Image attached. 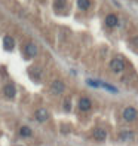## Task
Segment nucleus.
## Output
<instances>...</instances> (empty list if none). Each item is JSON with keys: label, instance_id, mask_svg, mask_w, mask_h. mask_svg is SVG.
Wrapping results in <instances>:
<instances>
[{"label": "nucleus", "instance_id": "nucleus-2", "mask_svg": "<svg viewBox=\"0 0 138 146\" xmlns=\"http://www.w3.org/2000/svg\"><path fill=\"white\" fill-rule=\"evenodd\" d=\"M2 92H3V96H5V97L14 98V97L16 96V87H15L14 84H6V85H3Z\"/></svg>", "mask_w": 138, "mask_h": 146}, {"label": "nucleus", "instance_id": "nucleus-6", "mask_svg": "<svg viewBox=\"0 0 138 146\" xmlns=\"http://www.w3.org/2000/svg\"><path fill=\"white\" fill-rule=\"evenodd\" d=\"M92 137L98 142H104L107 139V131L104 128H101V127H98V128H95L94 131H92Z\"/></svg>", "mask_w": 138, "mask_h": 146}, {"label": "nucleus", "instance_id": "nucleus-14", "mask_svg": "<svg viewBox=\"0 0 138 146\" xmlns=\"http://www.w3.org/2000/svg\"><path fill=\"white\" fill-rule=\"evenodd\" d=\"M100 87H103V88L108 90L110 92H113V94H116V92H119L116 87H113V85H110V84H106V82H100Z\"/></svg>", "mask_w": 138, "mask_h": 146}, {"label": "nucleus", "instance_id": "nucleus-19", "mask_svg": "<svg viewBox=\"0 0 138 146\" xmlns=\"http://www.w3.org/2000/svg\"><path fill=\"white\" fill-rule=\"evenodd\" d=\"M15 146H22V145H15Z\"/></svg>", "mask_w": 138, "mask_h": 146}, {"label": "nucleus", "instance_id": "nucleus-11", "mask_svg": "<svg viewBox=\"0 0 138 146\" xmlns=\"http://www.w3.org/2000/svg\"><path fill=\"white\" fill-rule=\"evenodd\" d=\"M119 139L123 142H129V140H134V133L132 131H122L119 134Z\"/></svg>", "mask_w": 138, "mask_h": 146}, {"label": "nucleus", "instance_id": "nucleus-13", "mask_svg": "<svg viewBox=\"0 0 138 146\" xmlns=\"http://www.w3.org/2000/svg\"><path fill=\"white\" fill-rule=\"evenodd\" d=\"M33 134V131L30 127H27V125H22L21 128H19V136H22V137H30Z\"/></svg>", "mask_w": 138, "mask_h": 146}, {"label": "nucleus", "instance_id": "nucleus-7", "mask_svg": "<svg viewBox=\"0 0 138 146\" xmlns=\"http://www.w3.org/2000/svg\"><path fill=\"white\" fill-rule=\"evenodd\" d=\"M34 116H36V121L37 122H45V121H48V119H49V112L46 110L45 108H40V109L36 110Z\"/></svg>", "mask_w": 138, "mask_h": 146}, {"label": "nucleus", "instance_id": "nucleus-5", "mask_svg": "<svg viewBox=\"0 0 138 146\" xmlns=\"http://www.w3.org/2000/svg\"><path fill=\"white\" fill-rule=\"evenodd\" d=\"M24 54H25L27 58H34L39 54V49H37V46L34 43H27L25 48H24Z\"/></svg>", "mask_w": 138, "mask_h": 146}, {"label": "nucleus", "instance_id": "nucleus-17", "mask_svg": "<svg viewBox=\"0 0 138 146\" xmlns=\"http://www.w3.org/2000/svg\"><path fill=\"white\" fill-rule=\"evenodd\" d=\"M64 109L67 110V112H68V110L71 109V103H70V98H67V100L64 102Z\"/></svg>", "mask_w": 138, "mask_h": 146}, {"label": "nucleus", "instance_id": "nucleus-18", "mask_svg": "<svg viewBox=\"0 0 138 146\" xmlns=\"http://www.w3.org/2000/svg\"><path fill=\"white\" fill-rule=\"evenodd\" d=\"M131 43H132L134 46H137V48H138V35H137V36H134L132 39H131Z\"/></svg>", "mask_w": 138, "mask_h": 146}, {"label": "nucleus", "instance_id": "nucleus-4", "mask_svg": "<svg viewBox=\"0 0 138 146\" xmlns=\"http://www.w3.org/2000/svg\"><path fill=\"white\" fill-rule=\"evenodd\" d=\"M137 115H138V112H137L135 108H132V106H129V108H126L123 110V119L128 121V122H132L134 119L137 118Z\"/></svg>", "mask_w": 138, "mask_h": 146}, {"label": "nucleus", "instance_id": "nucleus-10", "mask_svg": "<svg viewBox=\"0 0 138 146\" xmlns=\"http://www.w3.org/2000/svg\"><path fill=\"white\" fill-rule=\"evenodd\" d=\"M117 24H119V18H117V15L108 14V15L106 17V25H107V27L113 29V27H116Z\"/></svg>", "mask_w": 138, "mask_h": 146}, {"label": "nucleus", "instance_id": "nucleus-8", "mask_svg": "<svg viewBox=\"0 0 138 146\" xmlns=\"http://www.w3.org/2000/svg\"><path fill=\"white\" fill-rule=\"evenodd\" d=\"M91 108H92L91 98H88V97H82L80 100H79V109H80L82 112H88Z\"/></svg>", "mask_w": 138, "mask_h": 146}, {"label": "nucleus", "instance_id": "nucleus-15", "mask_svg": "<svg viewBox=\"0 0 138 146\" xmlns=\"http://www.w3.org/2000/svg\"><path fill=\"white\" fill-rule=\"evenodd\" d=\"M65 0H55V8L57 9H62V8H65Z\"/></svg>", "mask_w": 138, "mask_h": 146}, {"label": "nucleus", "instance_id": "nucleus-9", "mask_svg": "<svg viewBox=\"0 0 138 146\" xmlns=\"http://www.w3.org/2000/svg\"><path fill=\"white\" fill-rule=\"evenodd\" d=\"M3 48L6 51H12V49L15 48V39L12 37V36H9V35H6L3 37Z\"/></svg>", "mask_w": 138, "mask_h": 146}, {"label": "nucleus", "instance_id": "nucleus-3", "mask_svg": "<svg viewBox=\"0 0 138 146\" xmlns=\"http://www.w3.org/2000/svg\"><path fill=\"white\" fill-rule=\"evenodd\" d=\"M110 69L113 70L114 73H120L125 70V63L122 61L120 58H113L110 61Z\"/></svg>", "mask_w": 138, "mask_h": 146}, {"label": "nucleus", "instance_id": "nucleus-12", "mask_svg": "<svg viewBox=\"0 0 138 146\" xmlns=\"http://www.w3.org/2000/svg\"><path fill=\"white\" fill-rule=\"evenodd\" d=\"M77 8L80 11H88L91 8V0H77Z\"/></svg>", "mask_w": 138, "mask_h": 146}, {"label": "nucleus", "instance_id": "nucleus-16", "mask_svg": "<svg viewBox=\"0 0 138 146\" xmlns=\"http://www.w3.org/2000/svg\"><path fill=\"white\" fill-rule=\"evenodd\" d=\"M86 84L89 85V87H94V88H100V82H97V81H92V79H86Z\"/></svg>", "mask_w": 138, "mask_h": 146}, {"label": "nucleus", "instance_id": "nucleus-1", "mask_svg": "<svg viewBox=\"0 0 138 146\" xmlns=\"http://www.w3.org/2000/svg\"><path fill=\"white\" fill-rule=\"evenodd\" d=\"M64 91H65V84L62 81H60V79H55V81L51 84V92L52 94L60 96V94H62Z\"/></svg>", "mask_w": 138, "mask_h": 146}]
</instances>
